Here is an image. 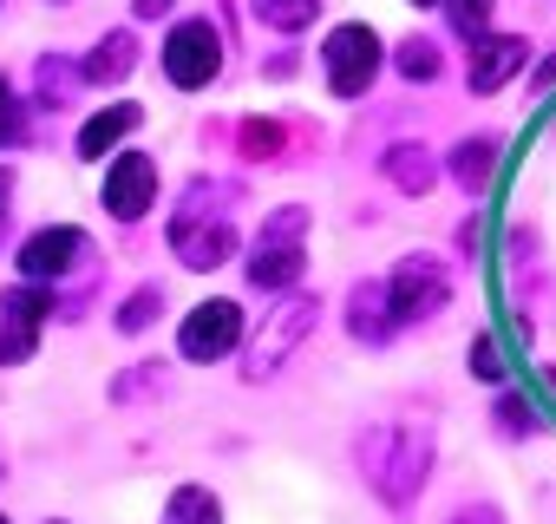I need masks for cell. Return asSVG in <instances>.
I'll return each mask as SVG.
<instances>
[{
  "instance_id": "cell-1",
  "label": "cell",
  "mask_w": 556,
  "mask_h": 524,
  "mask_svg": "<svg viewBox=\"0 0 556 524\" xmlns=\"http://www.w3.org/2000/svg\"><path fill=\"white\" fill-rule=\"evenodd\" d=\"M432 452H439V426L432 420H380L354 439V459H361V478L367 491L387 504V511H413L426 478H432Z\"/></svg>"
},
{
  "instance_id": "cell-2",
  "label": "cell",
  "mask_w": 556,
  "mask_h": 524,
  "mask_svg": "<svg viewBox=\"0 0 556 524\" xmlns=\"http://www.w3.org/2000/svg\"><path fill=\"white\" fill-rule=\"evenodd\" d=\"M236 203H242V190L223 184V177H190L184 184V197H177V210L164 223L170 255L184 262V270L210 276V270H223V262L236 255Z\"/></svg>"
},
{
  "instance_id": "cell-3",
  "label": "cell",
  "mask_w": 556,
  "mask_h": 524,
  "mask_svg": "<svg viewBox=\"0 0 556 524\" xmlns=\"http://www.w3.org/2000/svg\"><path fill=\"white\" fill-rule=\"evenodd\" d=\"M308 229H315V210L308 203H275L249 242V262L242 276L255 296H295L302 289V270H308Z\"/></svg>"
},
{
  "instance_id": "cell-4",
  "label": "cell",
  "mask_w": 556,
  "mask_h": 524,
  "mask_svg": "<svg viewBox=\"0 0 556 524\" xmlns=\"http://www.w3.org/2000/svg\"><path fill=\"white\" fill-rule=\"evenodd\" d=\"M321 328V296H308V289H295V296H282L268 315H262V328H255V341H249V380H275L282 374V361L308 341Z\"/></svg>"
},
{
  "instance_id": "cell-5",
  "label": "cell",
  "mask_w": 556,
  "mask_h": 524,
  "mask_svg": "<svg viewBox=\"0 0 556 524\" xmlns=\"http://www.w3.org/2000/svg\"><path fill=\"white\" fill-rule=\"evenodd\" d=\"M92 255H99V249H92V236H86L79 223H47V229H34V236L14 249V276L60 289V283H73V276L92 270Z\"/></svg>"
},
{
  "instance_id": "cell-6",
  "label": "cell",
  "mask_w": 556,
  "mask_h": 524,
  "mask_svg": "<svg viewBox=\"0 0 556 524\" xmlns=\"http://www.w3.org/2000/svg\"><path fill=\"white\" fill-rule=\"evenodd\" d=\"M380 60H387V40L367 21H341L321 40V79L334 99H367V86L380 79Z\"/></svg>"
},
{
  "instance_id": "cell-7",
  "label": "cell",
  "mask_w": 556,
  "mask_h": 524,
  "mask_svg": "<svg viewBox=\"0 0 556 524\" xmlns=\"http://www.w3.org/2000/svg\"><path fill=\"white\" fill-rule=\"evenodd\" d=\"M387 296H393V322H400V328L439 322L445 302H452V270H445V255H432V249L400 255L393 276H387Z\"/></svg>"
},
{
  "instance_id": "cell-8",
  "label": "cell",
  "mask_w": 556,
  "mask_h": 524,
  "mask_svg": "<svg viewBox=\"0 0 556 524\" xmlns=\"http://www.w3.org/2000/svg\"><path fill=\"white\" fill-rule=\"evenodd\" d=\"M157 66H164V79H170L177 92L216 86V73H223V34H216V21H203V14L177 21V27L164 34V47H157Z\"/></svg>"
},
{
  "instance_id": "cell-9",
  "label": "cell",
  "mask_w": 556,
  "mask_h": 524,
  "mask_svg": "<svg viewBox=\"0 0 556 524\" xmlns=\"http://www.w3.org/2000/svg\"><path fill=\"white\" fill-rule=\"evenodd\" d=\"M47 315H60V296L47 283H8L0 289V367H27L34 348H40V328Z\"/></svg>"
},
{
  "instance_id": "cell-10",
  "label": "cell",
  "mask_w": 556,
  "mask_h": 524,
  "mask_svg": "<svg viewBox=\"0 0 556 524\" xmlns=\"http://www.w3.org/2000/svg\"><path fill=\"white\" fill-rule=\"evenodd\" d=\"M236 348H242V302H229V296L197 302V309L184 315V328H177V354H184L190 367H216V361H229Z\"/></svg>"
},
{
  "instance_id": "cell-11",
  "label": "cell",
  "mask_w": 556,
  "mask_h": 524,
  "mask_svg": "<svg viewBox=\"0 0 556 524\" xmlns=\"http://www.w3.org/2000/svg\"><path fill=\"white\" fill-rule=\"evenodd\" d=\"M99 203H105V216H118V223L151 216V210H157V158H144V151H118V158L105 164Z\"/></svg>"
},
{
  "instance_id": "cell-12",
  "label": "cell",
  "mask_w": 556,
  "mask_h": 524,
  "mask_svg": "<svg viewBox=\"0 0 556 524\" xmlns=\"http://www.w3.org/2000/svg\"><path fill=\"white\" fill-rule=\"evenodd\" d=\"M530 66V40L523 34H484L478 47H471V60H465V86L471 92H497L504 79H517Z\"/></svg>"
},
{
  "instance_id": "cell-13",
  "label": "cell",
  "mask_w": 556,
  "mask_h": 524,
  "mask_svg": "<svg viewBox=\"0 0 556 524\" xmlns=\"http://www.w3.org/2000/svg\"><path fill=\"white\" fill-rule=\"evenodd\" d=\"M144 125V105L138 99H118V105H99L86 125H79V138H73V151L86 158V164H105V151H118L131 132Z\"/></svg>"
},
{
  "instance_id": "cell-14",
  "label": "cell",
  "mask_w": 556,
  "mask_h": 524,
  "mask_svg": "<svg viewBox=\"0 0 556 524\" xmlns=\"http://www.w3.org/2000/svg\"><path fill=\"white\" fill-rule=\"evenodd\" d=\"M348 335H354L361 348H387V341L400 335L387 283H354V289H348Z\"/></svg>"
},
{
  "instance_id": "cell-15",
  "label": "cell",
  "mask_w": 556,
  "mask_h": 524,
  "mask_svg": "<svg viewBox=\"0 0 556 524\" xmlns=\"http://www.w3.org/2000/svg\"><path fill=\"white\" fill-rule=\"evenodd\" d=\"M497 158H504V138L497 132H478V138H458L452 158H445V177L465 190V197H484L491 177H497Z\"/></svg>"
},
{
  "instance_id": "cell-16",
  "label": "cell",
  "mask_w": 556,
  "mask_h": 524,
  "mask_svg": "<svg viewBox=\"0 0 556 524\" xmlns=\"http://www.w3.org/2000/svg\"><path fill=\"white\" fill-rule=\"evenodd\" d=\"M79 92H86V60H73V53H40V66H34V105H40V112H66Z\"/></svg>"
},
{
  "instance_id": "cell-17",
  "label": "cell",
  "mask_w": 556,
  "mask_h": 524,
  "mask_svg": "<svg viewBox=\"0 0 556 524\" xmlns=\"http://www.w3.org/2000/svg\"><path fill=\"white\" fill-rule=\"evenodd\" d=\"M131 73H138V34L131 27L99 34L92 53H86V86H125Z\"/></svg>"
},
{
  "instance_id": "cell-18",
  "label": "cell",
  "mask_w": 556,
  "mask_h": 524,
  "mask_svg": "<svg viewBox=\"0 0 556 524\" xmlns=\"http://www.w3.org/2000/svg\"><path fill=\"white\" fill-rule=\"evenodd\" d=\"M380 171H387V184H393L400 197H426V190L445 177V164H439L426 145H393V151L380 158Z\"/></svg>"
},
{
  "instance_id": "cell-19",
  "label": "cell",
  "mask_w": 556,
  "mask_h": 524,
  "mask_svg": "<svg viewBox=\"0 0 556 524\" xmlns=\"http://www.w3.org/2000/svg\"><path fill=\"white\" fill-rule=\"evenodd\" d=\"M157 524H223V498L210 485H177L164 498V517Z\"/></svg>"
},
{
  "instance_id": "cell-20",
  "label": "cell",
  "mask_w": 556,
  "mask_h": 524,
  "mask_svg": "<svg viewBox=\"0 0 556 524\" xmlns=\"http://www.w3.org/2000/svg\"><path fill=\"white\" fill-rule=\"evenodd\" d=\"M236 145H242L249 164H289V132L275 125V118H242Z\"/></svg>"
},
{
  "instance_id": "cell-21",
  "label": "cell",
  "mask_w": 556,
  "mask_h": 524,
  "mask_svg": "<svg viewBox=\"0 0 556 524\" xmlns=\"http://www.w3.org/2000/svg\"><path fill=\"white\" fill-rule=\"evenodd\" d=\"M249 14L275 34H308L321 21V0H249Z\"/></svg>"
},
{
  "instance_id": "cell-22",
  "label": "cell",
  "mask_w": 556,
  "mask_h": 524,
  "mask_svg": "<svg viewBox=\"0 0 556 524\" xmlns=\"http://www.w3.org/2000/svg\"><path fill=\"white\" fill-rule=\"evenodd\" d=\"M393 66H400V79H413V86H426V79H439V40H426V34H406L400 47H393Z\"/></svg>"
},
{
  "instance_id": "cell-23",
  "label": "cell",
  "mask_w": 556,
  "mask_h": 524,
  "mask_svg": "<svg viewBox=\"0 0 556 524\" xmlns=\"http://www.w3.org/2000/svg\"><path fill=\"white\" fill-rule=\"evenodd\" d=\"M157 309H164V289H157V283H138V289H131V296L118 302L112 328H118V335H144V328L157 322Z\"/></svg>"
},
{
  "instance_id": "cell-24",
  "label": "cell",
  "mask_w": 556,
  "mask_h": 524,
  "mask_svg": "<svg viewBox=\"0 0 556 524\" xmlns=\"http://www.w3.org/2000/svg\"><path fill=\"white\" fill-rule=\"evenodd\" d=\"M491 14H497V0H445V21H452V34L458 40H484L491 34Z\"/></svg>"
},
{
  "instance_id": "cell-25",
  "label": "cell",
  "mask_w": 556,
  "mask_h": 524,
  "mask_svg": "<svg viewBox=\"0 0 556 524\" xmlns=\"http://www.w3.org/2000/svg\"><path fill=\"white\" fill-rule=\"evenodd\" d=\"M21 145H27V105L14 79H0V151H21Z\"/></svg>"
},
{
  "instance_id": "cell-26",
  "label": "cell",
  "mask_w": 556,
  "mask_h": 524,
  "mask_svg": "<svg viewBox=\"0 0 556 524\" xmlns=\"http://www.w3.org/2000/svg\"><path fill=\"white\" fill-rule=\"evenodd\" d=\"M497 433H504V439H530V433H543L523 394H497Z\"/></svg>"
},
{
  "instance_id": "cell-27",
  "label": "cell",
  "mask_w": 556,
  "mask_h": 524,
  "mask_svg": "<svg viewBox=\"0 0 556 524\" xmlns=\"http://www.w3.org/2000/svg\"><path fill=\"white\" fill-rule=\"evenodd\" d=\"M144 387H157V394H164V361H138L125 380H112V400H138Z\"/></svg>"
},
{
  "instance_id": "cell-28",
  "label": "cell",
  "mask_w": 556,
  "mask_h": 524,
  "mask_svg": "<svg viewBox=\"0 0 556 524\" xmlns=\"http://www.w3.org/2000/svg\"><path fill=\"white\" fill-rule=\"evenodd\" d=\"M465 361H471V374H478V380H504V354H497V335H478V341L465 348Z\"/></svg>"
},
{
  "instance_id": "cell-29",
  "label": "cell",
  "mask_w": 556,
  "mask_h": 524,
  "mask_svg": "<svg viewBox=\"0 0 556 524\" xmlns=\"http://www.w3.org/2000/svg\"><path fill=\"white\" fill-rule=\"evenodd\" d=\"M452 524H504V511H497L491 498H478V504H458V511H452Z\"/></svg>"
},
{
  "instance_id": "cell-30",
  "label": "cell",
  "mask_w": 556,
  "mask_h": 524,
  "mask_svg": "<svg viewBox=\"0 0 556 524\" xmlns=\"http://www.w3.org/2000/svg\"><path fill=\"white\" fill-rule=\"evenodd\" d=\"M177 0H131V21H164Z\"/></svg>"
},
{
  "instance_id": "cell-31",
  "label": "cell",
  "mask_w": 556,
  "mask_h": 524,
  "mask_svg": "<svg viewBox=\"0 0 556 524\" xmlns=\"http://www.w3.org/2000/svg\"><path fill=\"white\" fill-rule=\"evenodd\" d=\"M406 8H445V0H406Z\"/></svg>"
},
{
  "instance_id": "cell-32",
  "label": "cell",
  "mask_w": 556,
  "mask_h": 524,
  "mask_svg": "<svg viewBox=\"0 0 556 524\" xmlns=\"http://www.w3.org/2000/svg\"><path fill=\"white\" fill-rule=\"evenodd\" d=\"M47 8H73V0H47Z\"/></svg>"
},
{
  "instance_id": "cell-33",
  "label": "cell",
  "mask_w": 556,
  "mask_h": 524,
  "mask_svg": "<svg viewBox=\"0 0 556 524\" xmlns=\"http://www.w3.org/2000/svg\"><path fill=\"white\" fill-rule=\"evenodd\" d=\"M53 524H73V517H53Z\"/></svg>"
},
{
  "instance_id": "cell-34",
  "label": "cell",
  "mask_w": 556,
  "mask_h": 524,
  "mask_svg": "<svg viewBox=\"0 0 556 524\" xmlns=\"http://www.w3.org/2000/svg\"><path fill=\"white\" fill-rule=\"evenodd\" d=\"M0 524H8V517H0Z\"/></svg>"
}]
</instances>
